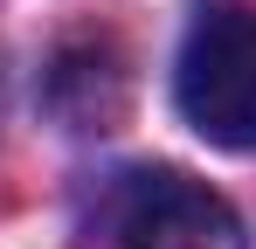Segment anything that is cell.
<instances>
[{"mask_svg": "<svg viewBox=\"0 0 256 249\" xmlns=\"http://www.w3.org/2000/svg\"><path fill=\"white\" fill-rule=\"evenodd\" d=\"M48 111L70 132H118L132 111V62L111 35H76L48 62Z\"/></svg>", "mask_w": 256, "mask_h": 249, "instance_id": "3", "label": "cell"}, {"mask_svg": "<svg viewBox=\"0 0 256 249\" xmlns=\"http://www.w3.org/2000/svg\"><path fill=\"white\" fill-rule=\"evenodd\" d=\"M104 228L118 249H250L236 208L173 166L118 173L104 194Z\"/></svg>", "mask_w": 256, "mask_h": 249, "instance_id": "2", "label": "cell"}, {"mask_svg": "<svg viewBox=\"0 0 256 249\" xmlns=\"http://www.w3.org/2000/svg\"><path fill=\"white\" fill-rule=\"evenodd\" d=\"M173 97L180 118L208 146L256 152V7L250 0H201L180 62H173Z\"/></svg>", "mask_w": 256, "mask_h": 249, "instance_id": "1", "label": "cell"}]
</instances>
